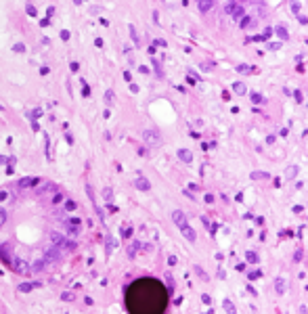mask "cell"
Wrapping results in <instances>:
<instances>
[{
	"mask_svg": "<svg viewBox=\"0 0 308 314\" xmlns=\"http://www.w3.org/2000/svg\"><path fill=\"white\" fill-rule=\"evenodd\" d=\"M168 304V291L155 279H139L128 287L126 308L134 314H157Z\"/></svg>",
	"mask_w": 308,
	"mask_h": 314,
	"instance_id": "6da1fadb",
	"label": "cell"
},
{
	"mask_svg": "<svg viewBox=\"0 0 308 314\" xmlns=\"http://www.w3.org/2000/svg\"><path fill=\"white\" fill-rule=\"evenodd\" d=\"M143 138H145V142H147L149 147H157L161 142V136L155 132V130H145V132H143Z\"/></svg>",
	"mask_w": 308,
	"mask_h": 314,
	"instance_id": "7a4b0ae2",
	"label": "cell"
},
{
	"mask_svg": "<svg viewBox=\"0 0 308 314\" xmlns=\"http://www.w3.org/2000/svg\"><path fill=\"white\" fill-rule=\"evenodd\" d=\"M229 15H233V19H239V17H243V7L241 4H226V8H224Z\"/></svg>",
	"mask_w": 308,
	"mask_h": 314,
	"instance_id": "3957f363",
	"label": "cell"
},
{
	"mask_svg": "<svg viewBox=\"0 0 308 314\" xmlns=\"http://www.w3.org/2000/svg\"><path fill=\"white\" fill-rule=\"evenodd\" d=\"M172 220H174V224L178 226V228H182L184 224H189V222H187L184 212H180V209H174V212H172Z\"/></svg>",
	"mask_w": 308,
	"mask_h": 314,
	"instance_id": "277c9868",
	"label": "cell"
},
{
	"mask_svg": "<svg viewBox=\"0 0 308 314\" xmlns=\"http://www.w3.org/2000/svg\"><path fill=\"white\" fill-rule=\"evenodd\" d=\"M180 230H182V237L187 239L189 243H195V239H197V232H195V230H193V228H191L189 224H184V226H182Z\"/></svg>",
	"mask_w": 308,
	"mask_h": 314,
	"instance_id": "5b68a950",
	"label": "cell"
},
{
	"mask_svg": "<svg viewBox=\"0 0 308 314\" xmlns=\"http://www.w3.org/2000/svg\"><path fill=\"white\" fill-rule=\"evenodd\" d=\"M178 159L184 161V163H191V161H193V153H191L189 149H180V151H178Z\"/></svg>",
	"mask_w": 308,
	"mask_h": 314,
	"instance_id": "8992f818",
	"label": "cell"
},
{
	"mask_svg": "<svg viewBox=\"0 0 308 314\" xmlns=\"http://www.w3.org/2000/svg\"><path fill=\"white\" fill-rule=\"evenodd\" d=\"M134 187L139 188V191H149V188H151V182H149L147 178H139V180L134 182Z\"/></svg>",
	"mask_w": 308,
	"mask_h": 314,
	"instance_id": "52a82bcc",
	"label": "cell"
},
{
	"mask_svg": "<svg viewBox=\"0 0 308 314\" xmlns=\"http://www.w3.org/2000/svg\"><path fill=\"white\" fill-rule=\"evenodd\" d=\"M273 34H277L281 38V40H289V34H287V27H283V25H277V27L273 29Z\"/></svg>",
	"mask_w": 308,
	"mask_h": 314,
	"instance_id": "ba28073f",
	"label": "cell"
},
{
	"mask_svg": "<svg viewBox=\"0 0 308 314\" xmlns=\"http://www.w3.org/2000/svg\"><path fill=\"white\" fill-rule=\"evenodd\" d=\"M197 7H199L201 13H208V11L214 7V0H201V2H197Z\"/></svg>",
	"mask_w": 308,
	"mask_h": 314,
	"instance_id": "9c48e42d",
	"label": "cell"
},
{
	"mask_svg": "<svg viewBox=\"0 0 308 314\" xmlns=\"http://www.w3.org/2000/svg\"><path fill=\"white\" fill-rule=\"evenodd\" d=\"M233 92L241 97V94H245V92H247V88L243 86V82H233Z\"/></svg>",
	"mask_w": 308,
	"mask_h": 314,
	"instance_id": "30bf717a",
	"label": "cell"
},
{
	"mask_svg": "<svg viewBox=\"0 0 308 314\" xmlns=\"http://www.w3.org/2000/svg\"><path fill=\"white\" fill-rule=\"evenodd\" d=\"M245 260L250 262V264H258L260 258H258V253L256 251H245Z\"/></svg>",
	"mask_w": 308,
	"mask_h": 314,
	"instance_id": "8fae6325",
	"label": "cell"
},
{
	"mask_svg": "<svg viewBox=\"0 0 308 314\" xmlns=\"http://www.w3.org/2000/svg\"><path fill=\"white\" fill-rule=\"evenodd\" d=\"M250 178H252V180H266V178H270V174H268V172H252Z\"/></svg>",
	"mask_w": 308,
	"mask_h": 314,
	"instance_id": "7c38bea8",
	"label": "cell"
},
{
	"mask_svg": "<svg viewBox=\"0 0 308 314\" xmlns=\"http://www.w3.org/2000/svg\"><path fill=\"white\" fill-rule=\"evenodd\" d=\"M250 98H252V103H256V105L266 103V98L262 97V94H258V92H250Z\"/></svg>",
	"mask_w": 308,
	"mask_h": 314,
	"instance_id": "4fadbf2b",
	"label": "cell"
},
{
	"mask_svg": "<svg viewBox=\"0 0 308 314\" xmlns=\"http://www.w3.org/2000/svg\"><path fill=\"white\" fill-rule=\"evenodd\" d=\"M270 36H273V27H266L262 36H256V38H250V40H268Z\"/></svg>",
	"mask_w": 308,
	"mask_h": 314,
	"instance_id": "5bb4252c",
	"label": "cell"
},
{
	"mask_svg": "<svg viewBox=\"0 0 308 314\" xmlns=\"http://www.w3.org/2000/svg\"><path fill=\"white\" fill-rule=\"evenodd\" d=\"M285 285H287L285 279H277V281H275V289H277V293H283V291H285Z\"/></svg>",
	"mask_w": 308,
	"mask_h": 314,
	"instance_id": "9a60e30c",
	"label": "cell"
},
{
	"mask_svg": "<svg viewBox=\"0 0 308 314\" xmlns=\"http://www.w3.org/2000/svg\"><path fill=\"white\" fill-rule=\"evenodd\" d=\"M105 103L109 105V107L115 103V94H113V90H107V92H105Z\"/></svg>",
	"mask_w": 308,
	"mask_h": 314,
	"instance_id": "2e32d148",
	"label": "cell"
},
{
	"mask_svg": "<svg viewBox=\"0 0 308 314\" xmlns=\"http://www.w3.org/2000/svg\"><path fill=\"white\" fill-rule=\"evenodd\" d=\"M139 247H140V243H139V241H134V243L128 247V256H130V258H134V253H136V249H139Z\"/></svg>",
	"mask_w": 308,
	"mask_h": 314,
	"instance_id": "e0dca14e",
	"label": "cell"
},
{
	"mask_svg": "<svg viewBox=\"0 0 308 314\" xmlns=\"http://www.w3.org/2000/svg\"><path fill=\"white\" fill-rule=\"evenodd\" d=\"M235 69H237L239 73H250V71H252V67H250V65H245V63H241V65H237Z\"/></svg>",
	"mask_w": 308,
	"mask_h": 314,
	"instance_id": "ac0fdd59",
	"label": "cell"
},
{
	"mask_svg": "<svg viewBox=\"0 0 308 314\" xmlns=\"http://www.w3.org/2000/svg\"><path fill=\"white\" fill-rule=\"evenodd\" d=\"M222 306H224V310H226V312H235V304H233L231 300H224Z\"/></svg>",
	"mask_w": 308,
	"mask_h": 314,
	"instance_id": "d6986e66",
	"label": "cell"
},
{
	"mask_svg": "<svg viewBox=\"0 0 308 314\" xmlns=\"http://www.w3.org/2000/svg\"><path fill=\"white\" fill-rule=\"evenodd\" d=\"M122 237H124V239H130V237H132V228H130V226H126V228L122 230Z\"/></svg>",
	"mask_w": 308,
	"mask_h": 314,
	"instance_id": "ffe728a7",
	"label": "cell"
},
{
	"mask_svg": "<svg viewBox=\"0 0 308 314\" xmlns=\"http://www.w3.org/2000/svg\"><path fill=\"white\" fill-rule=\"evenodd\" d=\"M130 36H132L134 44H139V34H136V29H134V25H130Z\"/></svg>",
	"mask_w": 308,
	"mask_h": 314,
	"instance_id": "44dd1931",
	"label": "cell"
},
{
	"mask_svg": "<svg viewBox=\"0 0 308 314\" xmlns=\"http://www.w3.org/2000/svg\"><path fill=\"white\" fill-rule=\"evenodd\" d=\"M243 17H245V15H243ZM250 25H252V19H250V17H245V19H241V27H250Z\"/></svg>",
	"mask_w": 308,
	"mask_h": 314,
	"instance_id": "7402d4cb",
	"label": "cell"
},
{
	"mask_svg": "<svg viewBox=\"0 0 308 314\" xmlns=\"http://www.w3.org/2000/svg\"><path fill=\"white\" fill-rule=\"evenodd\" d=\"M103 197H105L107 201H111V188H109V187L103 188Z\"/></svg>",
	"mask_w": 308,
	"mask_h": 314,
	"instance_id": "603a6c76",
	"label": "cell"
},
{
	"mask_svg": "<svg viewBox=\"0 0 308 314\" xmlns=\"http://www.w3.org/2000/svg\"><path fill=\"white\" fill-rule=\"evenodd\" d=\"M291 94H294V98H295V101H298V103H302V101H304V94H302L300 90H295V92H291Z\"/></svg>",
	"mask_w": 308,
	"mask_h": 314,
	"instance_id": "cb8c5ba5",
	"label": "cell"
},
{
	"mask_svg": "<svg viewBox=\"0 0 308 314\" xmlns=\"http://www.w3.org/2000/svg\"><path fill=\"white\" fill-rule=\"evenodd\" d=\"M76 207H78L76 201H67V203H65V209H67V212H73Z\"/></svg>",
	"mask_w": 308,
	"mask_h": 314,
	"instance_id": "d4e9b609",
	"label": "cell"
},
{
	"mask_svg": "<svg viewBox=\"0 0 308 314\" xmlns=\"http://www.w3.org/2000/svg\"><path fill=\"white\" fill-rule=\"evenodd\" d=\"M295 172H298V167H295V166H291L289 170H287V178H294V176H295Z\"/></svg>",
	"mask_w": 308,
	"mask_h": 314,
	"instance_id": "484cf974",
	"label": "cell"
},
{
	"mask_svg": "<svg viewBox=\"0 0 308 314\" xmlns=\"http://www.w3.org/2000/svg\"><path fill=\"white\" fill-rule=\"evenodd\" d=\"M260 277H262V272H260V270H254V272H250V279H252V281L260 279Z\"/></svg>",
	"mask_w": 308,
	"mask_h": 314,
	"instance_id": "4316f807",
	"label": "cell"
},
{
	"mask_svg": "<svg viewBox=\"0 0 308 314\" xmlns=\"http://www.w3.org/2000/svg\"><path fill=\"white\" fill-rule=\"evenodd\" d=\"M195 272H197V274H199V277H201V279H203V281H205V279H208V274H205V272H203V270H201V268H199V266H195Z\"/></svg>",
	"mask_w": 308,
	"mask_h": 314,
	"instance_id": "83f0119b",
	"label": "cell"
},
{
	"mask_svg": "<svg viewBox=\"0 0 308 314\" xmlns=\"http://www.w3.org/2000/svg\"><path fill=\"white\" fill-rule=\"evenodd\" d=\"M61 201H63V195H61V193H57V195L53 197V203L57 205V203H61Z\"/></svg>",
	"mask_w": 308,
	"mask_h": 314,
	"instance_id": "f1b7e54d",
	"label": "cell"
},
{
	"mask_svg": "<svg viewBox=\"0 0 308 314\" xmlns=\"http://www.w3.org/2000/svg\"><path fill=\"white\" fill-rule=\"evenodd\" d=\"M155 46H161V48H166L168 44H166V40H161V38H157V40H155Z\"/></svg>",
	"mask_w": 308,
	"mask_h": 314,
	"instance_id": "f546056e",
	"label": "cell"
},
{
	"mask_svg": "<svg viewBox=\"0 0 308 314\" xmlns=\"http://www.w3.org/2000/svg\"><path fill=\"white\" fill-rule=\"evenodd\" d=\"M279 235H281L283 239H287V237H291V230H289V228H285V230H281Z\"/></svg>",
	"mask_w": 308,
	"mask_h": 314,
	"instance_id": "4dcf8cb0",
	"label": "cell"
},
{
	"mask_svg": "<svg viewBox=\"0 0 308 314\" xmlns=\"http://www.w3.org/2000/svg\"><path fill=\"white\" fill-rule=\"evenodd\" d=\"M201 302H203V304H208V306L212 304V300H210V295H208V293H203V295H201Z\"/></svg>",
	"mask_w": 308,
	"mask_h": 314,
	"instance_id": "1f68e13d",
	"label": "cell"
},
{
	"mask_svg": "<svg viewBox=\"0 0 308 314\" xmlns=\"http://www.w3.org/2000/svg\"><path fill=\"white\" fill-rule=\"evenodd\" d=\"M176 262H178V258H176V256H170V258H168V264H170V266H176Z\"/></svg>",
	"mask_w": 308,
	"mask_h": 314,
	"instance_id": "d6a6232c",
	"label": "cell"
},
{
	"mask_svg": "<svg viewBox=\"0 0 308 314\" xmlns=\"http://www.w3.org/2000/svg\"><path fill=\"white\" fill-rule=\"evenodd\" d=\"M97 212H98V218H101V220H105V212H103V207H98V205H97Z\"/></svg>",
	"mask_w": 308,
	"mask_h": 314,
	"instance_id": "836d02e7",
	"label": "cell"
},
{
	"mask_svg": "<svg viewBox=\"0 0 308 314\" xmlns=\"http://www.w3.org/2000/svg\"><path fill=\"white\" fill-rule=\"evenodd\" d=\"M294 258H295V262H300V260H304V251H298V253H295Z\"/></svg>",
	"mask_w": 308,
	"mask_h": 314,
	"instance_id": "e575fe53",
	"label": "cell"
},
{
	"mask_svg": "<svg viewBox=\"0 0 308 314\" xmlns=\"http://www.w3.org/2000/svg\"><path fill=\"white\" fill-rule=\"evenodd\" d=\"M291 11L298 15V13H300V4H298V2H294V4H291Z\"/></svg>",
	"mask_w": 308,
	"mask_h": 314,
	"instance_id": "d590c367",
	"label": "cell"
},
{
	"mask_svg": "<svg viewBox=\"0 0 308 314\" xmlns=\"http://www.w3.org/2000/svg\"><path fill=\"white\" fill-rule=\"evenodd\" d=\"M302 212H304L302 205H294V214H302Z\"/></svg>",
	"mask_w": 308,
	"mask_h": 314,
	"instance_id": "8d00e7d4",
	"label": "cell"
},
{
	"mask_svg": "<svg viewBox=\"0 0 308 314\" xmlns=\"http://www.w3.org/2000/svg\"><path fill=\"white\" fill-rule=\"evenodd\" d=\"M124 80H126V82H132V76H130V71H124Z\"/></svg>",
	"mask_w": 308,
	"mask_h": 314,
	"instance_id": "74e56055",
	"label": "cell"
},
{
	"mask_svg": "<svg viewBox=\"0 0 308 314\" xmlns=\"http://www.w3.org/2000/svg\"><path fill=\"white\" fill-rule=\"evenodd\" d=\"M107 251H113V241L111 239H107Z\"/></svg>",
	"mask_w": 308,
	"mask_h": 314,
	"instance_id": "f35d334b",
	"label": "cell"
},
{
	"mask_svg": "<svg viewBox=\"0 0 308 314\" xmlns=\"http://www.w3.org/2000/svg\"><path fill=\"white\" fill-rule=\"evenodd\" d=\"M205 203H214V195L208 193V195H205Z\"/></svg>",
	"mask_w": 308,
	"mask_h": 314,
	"instance_id": "ab89813d",
	"label": "cell"
},
{
	"mask_svg": "<svg viewBox=\"0 0 308 314\" xmlns=\"http://www.w3.org/2000/svg\"><path fill=\"white\" fill-rule=\"evenodd\" d=\"M29 289H32V285H29V283H25V285H21V291H29Z\"/></svg>",
	"mask_w": 308,
	"mask_h": 314,
	"instance_id": "60d3db41",
	"label": "cell"
},
{
	"mask_svg": "<svg viewBox=\"0 0 308 314\" xmlns=\"http://www.w3.org/2000/svg\"><path fill=\"white\" fill-rule=\"evenodd\" d=\"M130 92H139V86H136V84H130Z\"/></svg>",
	"mask_w": 308,
	"mask_h": 314,
	"instance_id": "b9f144b4",
	"label": "cell"
},
{
	"mask_svg": "<svg viewBox=\"0 0 308 314\" xmlns=\"http://www.w3.org/2000/svg\"><path fill=\"white\" fill-rule=\"evenodd\" d=\"M4 216H7V214H4V212L0 209V226H2V222H4Z\"/></svg>",
	"mask_w": 308,
	"mask_h": 314,
	"instance_id": "7bdbcfd3",
	"label": "cell"
},
{
	"mask_svg": "<svg viewBox=\"0 0 308 314\" xmlns=\"http://www.w3.org/2000/svg\"><path fill=\"white\" fill-rule=\"evenodd\" d=\"M197 2H201V0H197Z\"/></svg>",
	"mask_w": 308,
	"mask_h": 314,
	"instance_id": "ee69618b",
	"label": "cell"
}]
</instances>
